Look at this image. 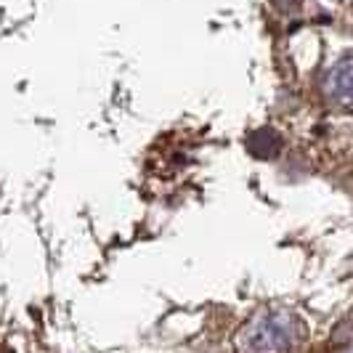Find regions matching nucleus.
I'll return each mask as SVG.
<instances>
[{
	"instance_id": "nucleus-1",
	"label": "nucleus",
	"mask_w": 353,
	"mask_h": 353,
	"mask_svg": "<svg viewBox=\"0 0 353 353\" xmlns=\"http://www.w3.org/2000/svg\"><path fill=\"white\" fill-rule=\"evenodd\" d=\"M335 340H337V343H343V345L353 343V314L348 316V321H345V324H340V327H337Z\"/></svg>"
}]
</instances>
